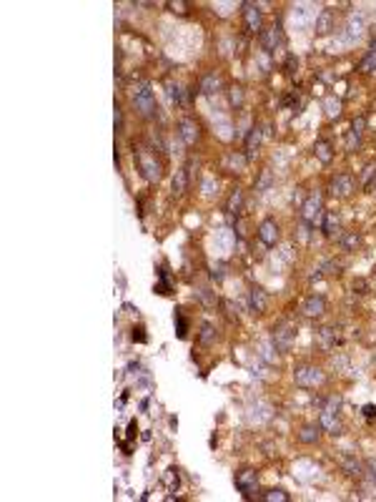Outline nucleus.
<instances>
[{
    "label": "nucleus",
    "instance_id": "f257e3e1",
    "mask_svg": "<svg viewBox=\"0 0 376 502\" xmlns=\"http://www.w3.org/2000/svg\"><path fill=\"white\" fill-rule=\"evenodd\" d=\"M133 106H136V111L143 115V118H156V96H153V91H150V86L143 81V83H138V88L133 91Z\"/></svg>",
    "mask_w": 376,
    "mask_h": 502
},
{
    "label": "nucleus",
    "instance_id": "f03ea898",
    "mask_svg": "<svg viewBox=\"0 0 376 502\" xmlns=\"http://www.w3.org/2000/svg\"><path fill=\"white\" fill-rule=\"evenodd\" d=\"M136 164H138V168H141V173H143V178L145 181H158L161 178V164L156 161V156L150 153L148 148H141V151H136Z\"/></svg>",
    "mask_w": 376,
    "mask_h": 502
},
{
    "label": "nucleus",
    "instance_id": "7ed1b4c3",
    "mask_svg": "<svg viewBox=\"0 0 376 502\" xmlns=\"http://www.w3.org/2000/svg\"><path fill=\"white\" fill-rule=\"evenodd\" d=\"M296 377V384L298 387H316V384L324 382V372L319 367H311V364H304V367H298L293 372Z\"/></svg>",
    "mask_w": 376,
    "mask_h": 502
},
{
    "label": "nucleus",
    "instance_id": "20e7f679",
    "mask_svg": "<svg viewBox=\"0 0 376 502\" xmlns=\"http://www.w3.org/2000/svg\"><path fill=\"white\" fill-rule=\"evenodd\" d=\"M324 204H321V196L319 194H311L306 201H304V206H301V219H304L306 223H316L321 216H324Z\"/></svg>",
    "mask_w": 376,
    "mask_h": 502
},
{
    "label": "nucleus",
    "instance_id": "39448f33",
    "mask_svg": "<svg viewBox=\"0 0 376 502\" xmlns=\"http://www.w3.org/2000/svg\"><path fill=\"white\" fill-rule=\"evenodd\" d=\"M236 487L241 490L243 497H253L256 490H258V477H256V472H253V470H241V472L236 475Z\"/></svg>",
    "mask_w": 376,
    "mask_h": 502
},
{
    "label": "nucleus",
    "instance_id": "423d86ee",
    "mask_svg": "<svg viewBox=\"0 0 376 502\" xmlns=\"http://www.w3.org/2000/svg\"><path fill=\"white\" fill-rule=\"evenodd\" d=\"M261 46L266 53H274L276 48L283 46V33H281V25H274L269 30H261Z\"/></svg>",
    "mask_w": 376,
    "mask_h": 502
},
{
    "label": "nucleus",
    "instance_id": "0eeeda50",
    "mask_svg": "<svg viewBox=\"0 0 376 502\" xmlns=\"http://www.w3.org/2000/svg\"><path fill=\"white\" fill-rule=\"evenodd\" d=\"M243 20H246V30L248 33H261L263 15H261V10H258L256 3H243Z\"/></svg>",
    "mask_w": 376,
    "mask_h": 502
},
{
    "label": "nucleus",
    "instance_id": "6e6552de",
    "mask_svg": "<svg viewBox=\"0 0 376 502\" xmlns=\"http://www.w3.org/2000/svg\"><path fill=\"white\" fill-rule=\"evenodd\" d=\"M178 136H181V141H183L186 146H193V143L198 141V136H201V128H198V123H196L193 118H181V123H178Z\"/></svg>",
    "mask_w": 376,
    "mask_h": 502
},
{
    "label": "nucleus",
    "instance_id": "1a4fd4ad",
    "mask_svg": "<svg viewBox=\"0 0 376 502\" xmlns=\"http://www.w3.org/2000/svg\"><path fill=\"white\" fill-rule=\"evenodd\" d=\"M354 186H356V183H354V178H351L349 173H338V176L331 181V194L346 199V196L354 194Z\"/></svg>",
    "mask_w": 376,
    "mask_h": 502
},
{
    "label": "nucleus",
    "instance_id": "9d476101",
    "mask_svg": "<svg viewBox=\"0 0 376 502\" xmlns=\"http://www.w3.org/2000/svg\"><path fill=\"white\" fill-rule=\"evenodd\" d=\"M271 344H274L276 352H288L291 344H293V332L288 327H276L271 334Z\"/></svg>",
    "mask_w": 376,
    "mask_h": 502
},
{
    "label": "nucleus",
    "instance_id": "9b49d317",
    "mask_svg": "<svg viewBox=\"0 0 376 502\" xmlns=\"http://www.w3.org/2000/svg\"><path fill=\"white\" fill-rule=\"evenodd\" d=\"M258 239L266 244V246H274V244L279 241V226H276L274 219H266V221L258 226Z\"/></svg>",
    "mask_w": 376,
    "mask_h": 502
},
{
    "label": "nucleus",
    "instance_id": "f8f14e48",
    "mask_svg": "<svg viewBox=\"0 0 376 502\" xmlns=\"http://www.w3.org/2000/svg\"><path fill=\"white\" fill-rule=\"evenodd\" d=\"M301 312H304V317H321L326 312V301L324 296H309L304 304H301Z\"/></svg>",
    "mask_w": 376,
    "mask_h": 502
},
{
    "label": "nucleus",
    "instance_id": "ddd939ff",
    "mask_svg": "<svg viewBox=\"0 0 376 502\" xmlns=\"http://www.w3.org/2000/svg\"><path fill=\"white\" fill-rule=\"evenodd\" d=\"M364 126H366V118H364V115L354 118V123H351V133H349V141H346V151H356V148H359V143H361V133H364Z\"/></svg>",
    "mask_w": 376,
    "mask_h": 502
},
{
    "label": "nucleus",
    "instance_id": "4468645a",
    "mask_svg": "<svg viewBox=\"0 0 376 502\" xmlns=\"http://www.w3.org/2000/svg\"><path fill=\"white\" fill-rule=\"evenodd\" d=\"M319 427L326 430L329 435H341V422L336 419V414H331L326 409H321V414H319Z\"/></svg>",
    "mask_w": 376,
    "mask_h": 502
},
{
    "label": "nucleus",
    "instance_id": "2eb2a0df",
    "mask_svg": "<svg viewBox=\"0 0 376 502\" xmlns=\"http://www.w3.org/2000/svg\"><path fill=\"white\" fill-rule=\"evenodd\" d=\"M198 91H201L203 96L218 93V91H221V75H218V73H206L203 78H201V83H198Z\"/></svg>",
    "mask_w": 376,
    "mask_h": 502
},
{
    "label": "nucleus",
    "instance_id": "dca6fc26",
    "mask_svg": "<svg viewBox=\"0 0 376 502\" xmlns=\"http://www.w3.org/2000/svg\"><path fill=\"white\" fill-rule=\"evenodd\" d=\"M248 306H251L253 314H263V312H266V294H263V289L253 286L248 291Z\"/></svg>",
    "mask_w": 376,
    "mask_h": 502
},
{
    "label": "nucleus",
    "instance_id": "f3484780",
    "mask_svg": "<svg viewBox=\"0 0 376 502\" xmlns=\"http://www.w3.org/2000/svg\"><path fill=\"white\" fill-rule=\"evenodd\" d=\"M261 128L258 126H253L251 131H248V136H246V159H251L253 153H256V148L261 146Z\"/></svg>",
    "mask_w": 376,
    "mask_h": 502
},
{
    "label": "nucleus",
    "instance_id": "a211bd4d",
    "mask_svg": "<svg viewBox=\"0 0 376 502\" xmlns=\"http://www.w3.org/2000/svg\"><path fill=\"white\" fill-rule=\"evenodd\" d=\"M186 188H188V166L178 168L176 176H173V194L181 196V194H186Z\"/></svg>",
    "mask_w": 376,
    "mask_h": 502
},
{
    "label": "nucleus",
    "instance_id": "6ab92c4d",
    "mask_svg": "<svg viewBox=\"0 0 376 502\" xmlns=\"http://www.w3.org/2000/svg\"><path fill=\"white\" fill-rule=\"evenodd\" d=\"M321 228H324V234H326L329 239H333V236H336V231H338V216H336L333 211H326V214H324V223H321Z\"/></svg>",
    "mask_w": 376,
    "mask_h": 502
},
{
    "label": "nucleus",
    "instance_id": "aec40b11",
    "mask_svg": "<svg viewBox=\"0 0 376 502\" xmlns=\"http://www.w3.org/2000/svg\"><path fill=\"white\" fill-rule=\"evenodd\" d=\"M338 341V336H336V329H331V327H324V329H319V346L321 349H331V346Z\"/></svg>",
    "mask_w": 376,
    "mask_h": 502
},
{
    "label": "nucleus",
    "instance_id": "412c9836",
    "mask_svg": "<svg viewBox=\"0 0 376 502\" xmlns=\"http://www.w3.org/2000/svg\"><path fill=\"white\" fill-rule=\"evenodd\" d=\"M314 153H316V159H319L321 164H331V159H333V153H331V143H329V141H316Z\"/></svg>",
    "mask_w": 376,
    "mask_h": 502
},
{
    "label": "nucleus",
    "instance_id": "4be33fe9",
    "mask_svg": "<svg viewBox=\"0 0 376 502\" xmlns=\"http://www.w3.org/2000/svg\"><path fill=\"white\" fill-rule=\"evenodd\" d=\"M241 206H243V191L236 188L234 194H231V199H229V206H226V211H229V219H234V216L241 211Z\"/></svg>",
    "mask_w": 376,
    "mask_h": 502
},
{
    "label": "nucleus",
    "instance_id": "5701e85b",
    "mask_svg": "<svg viewBox=\"0 0 376 502\" xmlns=\"http://www.w3.org/2000/svg\"><path fill=\"white\" fill-rule=\"evenodd\" d=\"M333 30V13L331 10H324L319 18H316V33H331Z\"/></svg>",
    "mask_w": 376,
    "mask_h": 502
},
{
    "label": "nucleus",
    "instance_id": "b1692460",
    "mask_svg": "<svg viewBox=\"0 0 376 502\" xmlns=\"http://www.w3.org/2000/svg\"><path fill=\"white\" fill-rule=\"evenodd\" d=\"M361 186H364L366 191H374V188H376V164H369V166L364 168V173H361Z\"/></svg>",
    "mask_w": 376,
    "mask_h": 502
},
{
    "label": "nucleus",
    "instance_id": "393cba45",
    "mask_svg": "<svg viewBox=\"0 0 376 502\" xmlns=\"http://www.w3.org/2000/svg\"><path fill=\"white\" fill-rule=\"evenodd\" d=\"M359 70L361 73H371V70H376V41L371 43V48H369V56L359 63Z\"/></svg>",
    "mask_w": 376,
    "mask_h": 502
},
{
    "label": "nucleus",
    "instance_id": "a878e982",
    "mask_svg": "<svg viewBox=\"0 0 376 502\" xmlns=\"http://www.w3.org/2000/svg\"><path fill=\"white\" fill-rule=\"evenodd\" d=\"M341 467H344L346 475H364V465H361L359 459H354V457H344Z\"/></svg>",
    "mask_w": 376,
    "mask_h": 502
},
{
    "label": "nucleus",
    "instance_id": "bb28decb",
    "mask_svg": "<svg viewBox=\"0 0 376 502\" xmlns=\"http://www.w3.org/2000/svg\"><path fill=\"white\" fill-rule=\"evenodd\" d=\"M338 241H341V246H344L346 251H354V249L359 246V241H361V239H359V234H356V231H346V234H341V236H338Z\"/></svg>",
    "mask_w": 376,
    "mask_h": 502
},
{
    "label": "nucleus",
    "instance_id": "cd10ccee",
    "mask_svg": "<svg viewBox=\"0 0 376 502\" xmlns=\"http://www.w3.org/2000/svg\"><path fill=\"white\" fill-rule=\"evenodd\" d=\"M319 427H304L298 432V440L304 442V445H314V442H319Z\"/></svg>",
    "mask_w": 376,
    "mask_h": 502
},
{
    "label": "nucleus",
    "instance_id": "c85d7f7f",
    "mask_svg": "<svg viewBox=\"0 0 376 502\" xmlns=\"http://www.w3.org/2000/svg\"><path fill=\"white\" fill-rule=\"evenodd\" d=\"M271 186H274V173L271 171H261V176L256 181V191H258V194H263V191L271 188Z\"/></svg>",
    "mask_w": 376,
    "mask_h": 502
},
{
    "label": "nucleus",
    "instance_id": "c756f323",
    "mask_svg": "<svg viewBox=\"0 0 376 502\" xmlns=\"http://www.w3.org/2000/svg\"><path fill=\"white\" fill-rule=\"evenodd\" d=\"M166 91H168V98H171L176 106H181V103H183V91H181V86H178V83L166 81Z\"/></svg>",
    "mask_w": 376,
    "mask_h": 502
},
{
    "label": "nucleus",
    "instance_id": "7c9ffc66",
    "mask_svg": "<svg viewBox=\"0 0 376 502\" xmlns=\"http://www.w3.org/2000/svg\"><path fill=\"white\" fill-rule=\"evenodd\" d=\"M213 339H216V329H213L211 324H203V327H201V334H198V341H201L203 346H208V344H213Z\"/></svg>",
    "mask_w": 376,
    "mask_h": 502
},
{
    "label": "nucleus",
    "instance_id": "2f4dec72",
    "mask_svg": "<svg viewBox=\"0 0 376 502\" xmlns=\"http://www.w3.org/2000/svg\"><path fill=\"white\" fill-rule=\"evenodd\" d=\"M163 482H166L168 492H176V490H178V482H181V480H178V470H173V467H171V470H166Z\"/></svg>",
    "mask_w": 376,
    "mask_h": 502
},
{
    "label": "nucleus",
    "instance_id": "473e14b6",
    "mask_svg": "<svg viewBox=\"0 0 376 502\" xmlns=\"http://www.w3.org/2000/svg\"><path fill=\"white\" fill-rule=\"evenodd\" d=\"M173 319H176V334H178V339H186V334H188V322L183 319V314L178 312V309H176Z\"/></svg>",
    "mask_w": 376,
    "mask_h": 502
},
{
    "label": "nucleus",
    "instance_id": "72a5a7b5",
    "mask_svg": "<svg viewBox=\"0 0 376 502\" xmlns=\"http://www.w3.org/2000/svg\"><path fill=\"white\" fill-rule=\"evenodd\" d=\"M319 272H324V274H341V264L333 261V259H329V261H324V264L319 266Z\"/></svg>",
    "mask_w": 376,
    "mask_h": 502
},
{
    "label": "nucleus",
    "instance_id": "f704fd0d",
    "mask_svg": "<svg viewBox=\"0 0 376 502\" xmlns=\"http://www.w3.org/2000/svg\"><path fill=\"white\" fill-rule=\"evenodd\" d=\"M263 500H266V502H288V492H283V490H271V492L263 495Z\"/></svg>",
    "mask_w": 376,
    "mask_h": 502
},
{
    "label": "nucleus",
    "instance_id": "c9c22d12",
    "mask_svg": "<svg viewBox=\"0 0 376 502\" xmlns=\"http://www.w3.org/2000/svg\"><path fill=\"white\" fill-rule=\"evenodd\" d=\"M341 402H344V399L338 397V394H331V397L326 399V407H324V409H326V412H331V414H336L338 409H341Z\"/></svg>",
    "mask_w": 376,
    "mask_h": 502
},
{
    "label": "nucleus",
    "instance_id": "e433bc0d",
    "mask_svg": "<svg viewBox=\"0 0 376 502\" xmlns=\"http://www.w3.org/2000/svg\"><path fill=\"white\" fill-rule=\"evenodd\" d=\"M158 274H161V284L156 286V291H158V294H171V281H168V272H166V269H161Z\"/></svg>",
    "mask_w": 376,
    "mask_h": 502
},
{
    "label": "nucleus",
    "instance_id": "4c0bfd02",
    "mask_svg": "<svg viewBox=\"0 0 376 502\" xmlns=\"http://www.w3.org/2000/svg\"><path fill=\"white\" fill-rule=\"evenodd\" d=\"M231 103L238 108L241 103H243V88L241 86H236V88H231Z\"/></svg>",
    "mask_w": 376,
    "mask_h": 502
},
{
    "label": "nucleus",
    "instance_id": "58836bf2",
    "mask_svg": "<svg viewBox=\"0 0 376 502\" xmlns=\"http://www.w3.org/2000/svg\"><path fill=\"white\" fill-rule=\"evenodd\" d=\"M223 306H226V312H229V317H231V319H238V304H234L231 299H226V301H223Z\"/></svg>",
    "mask_w": 376,
    "mask_h": 502
},
{
    "label": "nucleus",
    "instance_id": "ea45409f",
    "mask_svg": "<svg viewBox=\"0 0 376 502\" xmlns=\"http://www.w3.org/2000/svg\"><path fill=\"white\" fill-rule=\"evenodd\" d=\"M223 277H226V266H223V264H216L213 272H211V279H213V281H223Z\"/></svg>",
    "mask_w": 376,
    "mask_h": 502
},
{
    "label": "nucleus",
    "instance_id": "a19ab883",
    "mask_svg": "<svg viewBox=\"0 0 376 502\" xmlns=\"http://www.w3.org/2000/svg\"><path fill=\"white\" fill-rule=\"evenodd\" d=\"M198 299H201L206 306H213V304H216V301L211 299V291H208V289H198Z\"/></svg>",
    "mask_w": 376,
    "mask_h": 502
},
{
    "label": "nucleus",
    "instance_id": "79ce46f5",
    "mask_svg": "<svg viewBox=\"0 0 376 502\" xmlns=\"http://www.w3.org/2000/svg\"><path fill=\"white\" fill-rule=\"evenodd\" d=\"M364 467H366V472H369V480H371V482H376V459H369Z\"/></svg>",
    "mask_w": 376,
    "mask_h": 502
},
{
    "label": "nucleus",
    "instance_id": "37998d69",
    "mask_svg": "<svg viewBox=\"0 0 376 502\" xmlns=\"http://www.w3.org/2000/svg\"><path fill=\"white\" fill-rule=\"evenodd\" d=\"M261 357L266 359V362H274V354H271V346H269V344L261 346Z\"/></svg>",
    "mask_w": 376,
    "mask_h": 502
},
{
    "label": "nucleus",
    "instance_id": "c03bdc74",
    "mask_svg": "<svg viewBox=\"0 0 376 502\" xmlns=\"http://www.w3.org/2000/svg\"><path fill=\"white\" fill-rule=\"evenodd\" d=\"M366 289H369V284H366L364 279H356V281H354V291H359V294H366Z\"/></svg>",
    "mask_w": 376,
    "mask_h": 502
},
{
    "label": "nucleus",
    "instance_id": "a18cd8bd",
    "mask_svg": "<svg viewBox=\"0 0 376 502\" xmlns=\"http://www.w3.org/2000/svg\"><path fill=\"white\" fill-rule=\"evenodd\" d=\"M131 336H133V341H141V344H143V341H148V336L143 334V329H133V334H131Z\"/></svg>",
    "mask_w": 376,
    "mask_h": 502
},
{
    "label": "nucleus",
    "instance_id": "49530a36",
    "mask_svg": "<svg viewBox=\"0 0 376 502\" xmlns=\"http://www.w3.org/2000/svg\"><path fill=\"white\" fill-rule=\"evenodd\" d=\"M361 412H364V417H369V419H374V417H376V404H366V407H364V409H361Z\"/></svg>",
    "mask_w": 376,
    "mask_h": 502
},
{
    "label": "nucleus",
    "instance_id": "de8ad7c7",
    "mask_svg": "<svg viewBox=\"0 0 376 502\" xmlns=\"http://www.w3.org/2000/svg\"><path fill=\"white\" fill-rule=\"evenodd\" d=\"M168 8H171L173 13H186L188 5H186V3H168Z\"/></svg>",
    "mask_w": 376,
    "mask_h": 502
},
{
    "label": "nucleus",
    "instance_id": "09e8293b",
    "mask_svg": "<svg viewBox=\"0 0 376 502\" xmlns=\"http://www.w3.org/2000/svg\"><path fill=\"white\" fill-rule=\"evenodd\" d=\"M121 126H123V118H121V108L116 106V131H121Z\"/></svg>",
    "mask_w": 376,
    "mask_h": 502
},
{
    "label": "nucleus",
    "instance_id": "8fccbe9b",
    "mask_svg": "<svg viewBox=\"0 0 376 502\" xmlns=\"http://www.w3.org/2000/svg\"><path fill=\"white\" fill-rule=\"evenodd\" d=\"M286 68H288V73H293V68H296V58H293V56H288V60H286Z\"/></svg>",
    "mask_w": 376,
    "mask_h": 502
},
{
    "label": "nucleus",
    "instance_id": "3c124183",
    "mask_svg": "<svg viewBox=\"0 0 376 502\" xmlns=\"http://www.w3.org/2000/svg\"><path fill=\"white\" fill-rule=\"evenodd\" d=\"M128 437H136V422L128 424Z\"/></svg>",
    "mask_w": 376,
    "mask_h": 502
}]
</instances>
